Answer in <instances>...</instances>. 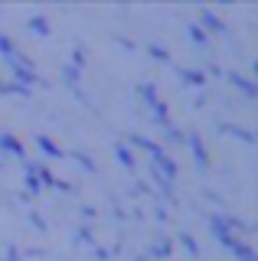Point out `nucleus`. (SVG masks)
I'll return each mask as SVG.
<instances>
[{
	"instance_id": "1",
	"label": "nucleus",
	"mask_w": 258,
	"mask_h": 261,
	"mask_svg": "<svg viewBox=\"0 0 258 261\" xmlns=\"http://www.w3.org/2000/svg\"><path fill=\"white\" fill-rule=\"evenodd\" d=\"M0 147L10 150V153H17V157H23V144L17 141V137H10V134H0Z\"/></svg>"
},
{
	"instance_id": "2",
	"label": "nucleus",
	"mask_w": 258,
	"mask_h": 261,
	"mask_svg": "<svg viewBox=\"0 0 258 261\" xmlns=\"http://www.w3.org/2000/svg\"><path fill=\"white\" fill-rule=\"evenodd\" d=\"M232 82H236V85H239V88H242L245 95H252V98L258 95V88H255V85H252V82H248L245 75H232Z\"/></svg>"
},
{
	"instance_id": "3",
	"label": "nucleus",
	"mask_w": 258,
	"mask_h": 261,
	"mask_svg": "<svg viewBox=\"0 0 258 261\" xmlns=\"http://www.w3.org/2000/svg\"><path fill=\"white\" fill-rule=\"evenodd\" d=\"M180 75H183V79H190L193 85H203V82H206L203 72H193V69H180Z\"/></svg>"
},
{
	"instance_id": "4",
	"label": "nucleus",
	"mask_w": 258,
	"mask_h": 261,
	"mask_svg": "<svg viewBox=\"0 0 258 261\" xmlns=\"http://www.w3.org/2000/svg\"><path fill=\"white\" fill-rule=\"evenodd\" d=\"M190 147H193V153H196V160H199V163H206V150H203V144H199V137H196V134L190 137Z\"/></svg>"
},
{
	"instance_id": "5",
	"label": "nucleus",
	"mask_w": 258,
	"mask_h": 261,
	"mask_svg": "<svg viewBox=\"0 0 258 261\" xmlns=\"http://www.w3.org/2000/svg\"><path fill=\"white\" fill-rule=\"evenodd\" d=\"M39 147H43V150H49V153H56V157H59V147H56V144L49 141V137H43V134H39Z\"/></svg>"
},
{
	"instance_id": "6",
	"label": "nucleus",
	"mask_w": 258,
	"mask_h": 261,
	"mask_svg": "<svg viewBox=\"0 0 258 261\" xmlns=\"http://www.w3.org/2000/svg\"><path fill=\"white\" fill-rule=\"evenodd\" d=\"M115 150H118V157H121V163H127V167H131V150H124V147H115Z\"/></svg>"
},
{
	"instance_id": "7",
	"label": "nucleus",
	"mask_w": 258,
	"mask_h": 261,
	"mask_svg": "<svg viewBox=\"0 0 258 261\" xmlns=\"http://www.w3.org/2000/svg\"><path fill=\"white\" fill-rule=\"evenodd\" d=\"M30 27H36V33H46V20H43V16H33Z\"/></svg>"
},
{
	"instance_id": "8",
	"label": "nucleus",
	"mask_w": 258,
	"mask_h": 261,
	"mask_svg": "<svg viewBox=\"0 0 258 261\" xmlns=\"http://www.w3.org/2000/svg\"><path fill=\"white\" fill-rule=\"evenodd\" d=\"M190 36L196 39V43H206V36H203V30H196V27H190Z\"/></svg>"
}]
</instances>
